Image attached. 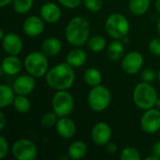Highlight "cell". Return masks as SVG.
Listing matches in <instances>:
<instances>
[{"mask_svg":"<svg viewBox=\"0 0 160 160\" xmlns=\"http://www.w3.org/2000/svg\"><path fill=\"white\" fill-rule=\"evenodd\" d=\"M156 8L158 12L160 13V0H156Z\"/></svg>","mask_w":160,"mask_h":160,"instance_id":"40","label":"cell"},{"mask_svg":"<svg viewBox=\"0 0 160 160\" xmlns=\"http://www.w3.org/2000/svg\"><path fill=\"white\" fill-rule=\"evenodd\" d=\"M11 2H13V0H0V7L4 8V7L8 6Z\"/></svg>","mask_w":160,"mask_h":160,"instance_id":"38","label":"cell"},{"mask_svg":"<svg viewBox=\"0 0 160 160\" xmlns=\"http://www.w3.org/2000/svg\"><path fill=\"white\" fill-rule=\"evenodd\" d=\"M24 68L28 74L35 78H41L48 72V56L42 52H32L24 60Z\"/></svg>","mask_w":160,"mask_h":160,"instance_id":"5","label":"cell"},{"mask_svg":"<svg viewBox=\"0 0 160 160\" xmlns=\"http://www.w3.org/2000/svg\"><path fill=\"white\" fill-rule=\"evenodd\" d=\"M6 116H5V113L3 112H0V129L3 130L5 126H6Z\"/></svg>","mask_w":160,"mask_h":160,"instance_id":"37","label":"cell"},{"mask_svg":"<svg viewBox=\"0 0 160 160\" xmlns=\"http://www.w3.org/2000/svg\"><path fill=\"white\" fill-rule=\"evenodd\" d=\"M44 22L45 21L41 17L36 15H32L26 18L22 24V29L24 34L31 38L39 36L44 31L45 28Z\"/></svg>","mask_w":160,"mask_h":160,"instance_id":"13","label":"cell"},{"mask_svg":"<svg viewBox=\"0 0 160 160\" xmlns=\"http://www.w3.org/2000/svg\"><path fill=\"white\" fill-rule=\"evenodd\" d=\"M8 153V142L5 137H0V158L4 159Z\"/></svg>","mask_w":160,"mask_h":160,"instance_id":"33","label":"cell"},{"mask_svg":"<svg viewBox=\"0 0 160 160\" xmlns=\"http://www.w3.org/2000/svg\"><path fill=\"white\" fill-rule=\"evenodd\" d=\"M132 97L135 105L143 111L154 108L158 99L157 90L146 82H142L136 85Z\"/></svg>","mask_w":160,"mask_h":160,"instance_id":"3","label":"cell"},{"mask_svg":"<svg viewBox=\"0 0 160 160\" xmlns=\"http://www.w3.org/2000/svg\"><path fill=\"white\" fill-rule=\"evenodd\" d=\"M158 80H159V82H160V69H159V71H158Z\"/></svg>","mask_w":160,"mask_h":160,"instance_id":"45","label":"cell"},{"mask_svg":"<svg viewBox=\"0 0 160 160\" xmlns=\"http://www.w3.org/2000/svg\"><path fill=\"white\" fill-rule=\"evenodd\" d=\"M121 40L123 41V43H128V37L126 36V37H124Z\"/></svg>","mask_w":160,"mask_h":160,"instance_id":"41","label":"cell"},{"mask_svg":"<svg viewBox=\"0 0 160 160\" xmlns=\"http://www.w3.org/2000/svg\"><path fill=\"white\" fill-rule=\"evenodd\" d=\"M3 50L9 55H18L23 48L21 38L15 33H8L2 39Z\"/></svg>","mask_w":160,"mask_h":160,"instance_id":"12","label":"cell"},{"mask_svg":"<svg viewBox=\"0 0 160 160\" xmlns=\"http://www.w3.org/2000/svg\"><path fill=\"white\" fill-rule=\"evenodd\" d=\"M149 51L152 54L156 56H160V38H153L148 45Z\"/></svg>","mask_w":160,"mask_h":160,"instance_id":"32","label":"cell"},{"mask_svg":"<svg viewBox=\"0 0 160 160\" xmlns=\"http://www.w3.org/2000/svg\"><path fill=\"white\" fill-rule=\"evenodd\" d=\"M87 153V145L82 141L73 142L68 150V158L73 160H78L82 158Z\"/></svg>","mask_w":160,"mask_h":160,"instance_id":"21","label":"cell"},{"mask_svg":"<svg viewBox=\"0 0 160 160\" xmlns=\"http://www.w3.org/2000/svg\"><path fill=\"white\" fill-rule=\"evenodd\" d=\"M11 153L18 160H34L38 157V148L30 140L20 139L13 143Z\"/></svg>","mask_w":160,"mask_h":160,"instance_id":"8","label":"cell"},{"mask_svg":"<svg viewBox=\"0 0 160 160\" xmlns=\"http://www.w3.org/2000/svg\"><path fill=\"white\" fill-rule=\"evenodd\" d=\"M83 80L85 83L91 87L99 85L102 82V75L100 71L96 68H87L83 74Z\"/></svg>","mask_w":160,"mask_h":160,"instance_id":"23","label":"cell"},{"mask_svg":"<svg viewBox=\"0 0 160 160\" xmlns=\"http://www.w3.org/2000/svg\"><path fill=\"white\" fill-rule=\"evenodd\" d=\"M87 54L80 48L72 49L67 55V63L73 68H80L86 63Z\"/></svg>","mask_w":160,"mask_h":160,"instance_id":"19","label":"cell"},{"mask_svg":"<svg viewBox=\"0 0 160 160\" xmlns=\"http://www.w3.org/2000/svg\"><path fill=\"white\" fill-rule=\"evenodd\" d=\"M141 128L147 134H155L160 129V111L158 109L146 110L141 118Z\"/></svg>","mask_w":160,"mask_h":160,"instance_id":"9","label":"cell"},{"mask_svg":"<svg viewBox=\"0 0 160 160\" xmlns=\"http://www.w3.org/2000/svg\"><path fill=\"white\" fill-rule=\"evenodd\" d=\"M124 53H125V48L122 40L115 39L112 41L107 48V55L109 59L112 61L120 60L124 56Z\"/></svg>","mask_w":160,"mask_h":160,"instance_id":"20","label":"cell"},{"mask_svg":"<svg viewBox=\"0 0 160 160\" xmlns=\"http://www.w3.org/2000/svg\"><path fill=\"white\" fill-rule=\"evenodd\" d=\"M4 37H5V35H4V30H3V29H0V38H1V40L3 39Z\"/></svg>","mask_w":160,"mask_h":160,"instance_id":"42","label":"cell"},{"mask_svg":"<svg viewBox=\"0 0 160 160\" xmlns=\"http://www.w3.org/2000/svg\"><path fill=\"white\" fill-rule=\"evenodd\" d=\"M35 77L29 75H21L13 82L12 88L14 89L16 95L21 96H28L35 89L36 82Z\"/></svg>","mask_w":160,"mask_h":160,"instance_id":"14","label":"cell"},{"mask_svg":"<svg viewBox=\"0 0 160 160\" xmlns=\"http://www.w3.org/2000/svg\"><path fill=\"white\" fill-rule=\"evenodd\" d=\"M22 62L17 57V55H8L6 56L1 64V72L8 76L17 75L22 69Z\"/></svg>","mask_w":160,"mask_h":160,"instance_id":"17","label":"cell"},{"mask_svg":"<svg viewBox=\"0 0 160 160\" xmlns=\"http://www.w3.org/2000/svg\"><path fill=\"white\" fill-rule=\"evenodd\" d=\"M156 106H157V108H158V109L160 111V98H158V102H157V105H156Z\"/></svg>","mask_w":160,"mask_h":160,"instance_id":"43","label":"cell"},{"mask_svg":"<svg viewBox=\"0 0 160 160\" xmlns=\"http://www.w3.org/2000/svg\"><path fill=\"white\" fill-rule=\"evenodd\" d=\"M145 160H160L158 157H156L155 155H151V156H149V157H147V158H145Z\"/></svg>","mask_w":160,"mask_h":160,"instance_id":"39","label":"cell"},{"mask_svg":"<svg viewBox=\"0 0 160 160\" xmlns=\"http://www.w3.org/2000/svg\"><path fill=\"white\" fill-rule=\"evenodd\" d=\"M62 50V43L57 38H48L41 44V52L48 57L56 56Z\"/></svg>","mask_w":160,"mask_h":160,"instance_id":"18","label":"cell"},{"mask_svg":"<svg viewBox=\"0 0 160 160\" xmlns=\"http://www.w3.org/2000/svg\"><path fill=\"white\" fill-rule=\"evenodd\" d=\"M120 158L122 160H140L142 157L136 148L126 147L122 150L120 154Z\"/></svg>","mask_w":160,"mask_h":160,"instance_id":"28","label":"cell"},{"mask_svg":"<svg viewBox=\"0 0 160 160\" xmlns=\"http://www.w3.org/2000/svg\"><path fill=\"white\" fill-rule=\"evenodd\" d=\"M143 66V56L140 52L132 51L127 53L122 60L123 70L129 74L134 75L138 73Z\"/></svg>","mask_w":160,"mask_h":160,"instance_id":"10","label":"cell"},{"mask_svg":"<svg viewBox=\"0 0 160 160\" xmlns=\"http://www.w3.org/2000/svg\"><path fill=\"white\" fill-rule=\"evenodd\" d=\"M90 23L87 19L82 16L72 18L66 26L65 38L69 44L81 47L89 39Z\"/></svg>","mask_w":160,"mask_h":160,"instance_id":"2","label":"cell"},{"mask_svg":"<svg viewBox=\"0 0 160 160\" xmlns=\"http://www.w3.org/2000/svg\"><path fill=\"white\" fill-rule=\"evenodd\" d=\"M45 78L50 88L56 91L68 90L74 83L75 72L73 67L67 62L60 63L49 69Z\"/></svg>","mask_w":160,"mask_h":160,"instance_id":"1","label":"cell"},{"mask_svg":"<svg viewBox=\"0 0 160 160\" xmlns=\"http://www.w3.org/2000/svg\"><path fill=\"white\" fill-rule=\"evenodd\" d=\"M106 44H107L106 39L102 36H94L91 38H89L87 41L88 48L95 52H102L105 49Z\"/></svg>","mask_w":160,"mask_h":160,"instance_id":"26","label":"cell"},{"mask_svg":"<svg viewBox=\"0 0 160 160\" xmlns=\"http://www.w3.org/2000/svg\"><path fill=\"white\" fill-rule=\"evenodd\" d=\"M55 129L57 134L65 140H69L76 134V125L74 121L68 116L60 117L58 119L55 125Z\"/></svg>","mask_w":160,"mask_h":160,"instance_id":"15","label":"cell"},{"mask_svg":"<svg viewBox=\"0 0 160 160\" xmlns=\"http://www.w3.org/2000/svg\"><path fill=\"white\" fill-rule=\"evenodd\" d=\"M88 105L89 107L97 112L105 111L111 104L112 95L110 90L103 85H97L92 87L88 94Z\"/></svg>","mask_w":160,"mask_h":160,"instance_id":"6","label":"cell"},{"mask_svg":"<svg viewBox=\"0 0 160 160\" xmlns=\"http://www.w3.org/2000/svg\"><path fill=\"white\" fill-rule=\"evenodd\" d=\"M151 0H129V9L133 15L142 16L150 8Z\"/></svg>","mask_w":160,"mask_h":160,"instance_id":"24","label":"cell"},{"mask_svg":"<svg viewBox=\"0 0 160 160\" xmlns=\"http://www.w3.org/2000/svg\"><path fill=\"white\" fill-rule=\"evenodd\" d=\"M58 115L52 111V112H46L45 114H43V116L41 117V120H40V123H41V126L43 128H52V127H54L58 121L57 119Z\"/></svg>","mask_w":160,"mask_h":160,"instance_id":"29","label":"cell"},{"mask_svg":"<svg viewBox=\"0 0 160 160\" xmlns=\"http://www.w3.org/2000/svg\"><path fill=\"white\" fill-rule=\"evenodd\" d=\"M105 148H106V151H107V153L108 154H110V155H113V154H115L116 152H117V150H118V147H117V145L114 143V142H108L106 145H105Z\"/></svg>","mask_w":160,"mask_h":160,"instance_id":"35","label":"cell"},{"mask_svg":"<svg viewBox=\"0 0 160 160\" xmlns=\"http://www.w3.org/2000/svg\"><path fill=\"white\" fill-rule=\"evenodd\" d=\"M82 0H58V2L68 8H76L82 4Z\"/></svg>","mask_w":160,"mask_h":160,"instance_id":"34","label":"cell"},{"mask_svg":"<svg viewBox=\"0 0 160 160\" xmlns=\"http://www.w3.org/2000/svg\"><path fill=\"white\" fill-rule=\"evenodd\" d=\"M62 16V12L60 8L54 4L48 2L41 6L40 8V17L49 23H55L57 22Z\"/></svg>","mask_w":160,"mask_h":160,"instance_id":"16","label":"cell"},{"mask_svg":"<svg viewBox=\"0 0 160 160\" xmlns=\"http://www.w3.org/2000/svg\"><path fill=\"white\" fill-rule=\"evenodd\" d=\"M158 34L160 36V19L158 20Z\"/></svg>","mask_w":160,"mask_h":160,"instance_id":"44","label":"cell"},{"mask_svg":"<svg viewBox=\"0 0 160 160\" xmlns=\"http://www.w3.org/2000/svg\"><path fill=\"white\" fill-rule=\"evenodd\" d=\"M157 72L152 69V68H146L144 69L142 72V79L143 82H153L156 79H157Z\"/></svg>","mask_w":160,"mask_h":160,"instance_id":"31","label":"cell"},{"mask_svg":"<svg viewBox=\"0 0 160 160\" xmlns=\"http://www.w3.org/2000/svg\"><path fill=\"white\" fill-rule=\"evenodd\" d=\"M84 7L91 12H98L102 8V0H83Z\"/></svg>","mask_w":160,"mask_h":160,"instance_id":"30","label":"cell"},{"mask_svg":"<svg viewBox=\"0 0 160 160\" xmlns=\"http://www.w3.org/2000/svg\"><path fill=\"white\" fill-rule=\"evenodd\" d=\"M12 105L15 111L18 112L19 113H26L30 111L31 108V103L29 99L26 98V96H21V95H17L15 97Z\"/></svg>","mask_w":160,"mask_h":160,"instance_id":"25","label":"cell"},{"mask_svg":"<svg viewBox=\"0 0 160 160\" xmlns=\"http://www.w3.org/2000/svg\"><path fill=\"white\" fill-rule=\"evenodd\" d=\"M52 111L58 117H65L69 115L74 109V99L70 93L67 90L57 91L52 100Z\"/></svg>","mask_w":160,"mask_h":160,"instance_id":"7","label":"cell"},{"mask_svg":"<svg viewBox=\"0 0 160 160\" xmlns=\"http://www.w3.org/2000/svg\"><path fill=\"white\" fill-rule=\"evenodd\" d=\"M112 136L111 127L104 122H99L96 124L91 131V137L95 144L98 146H105L110 142Z\"/></svg>","mask_w":160,"mask_h":160,"instance_id":"11","label":"cell"},{"mask_svg":"<svg viewBox=\"0 0 160 160\" xmlns=\"http://www.w3.org/2000/svg\"><path fill=\"white\" fill-rule=\"evenodd\" d=\"M152 154L155 155L156 157H158L160 159V141L156 142L153 147H152Z\"/></svg>","mask_w":160,"mask_h":160,"instance_id":"36","label":"cell"},{"mask_svg":"<svg viewBox=\"0 0 160 160\" xmlns=\"http://www.w3.org/2000/svg\"><path fill=\"white\" fill-rule=\"evenodd\" d=\"M15 91L13 88L6 84L0 85V108L5 109L6 107L13 104L15 99Z\"/></svg>","mask_w":160,"mask_h":160,"instance_id":"22","label":"cell"},{"mask_svg":"<svg viewBox=\"0 0 160 160\" xmlns=\"http://www.w3.org/2000/svg\"><path fill=\"white\" fill-rule=\"evenodd\" d=\"M34 4V0H13V8L19 14L29 12Z\"/></svg>","mask_w":160,"mask_h":160,"instance_id":"27","label":"cell"},{"mask_svg":"<svg viewBox=\"0 0 160 160\" xmlns=\"http://www.w3.org/2000/svg\"><path fill=\"white\" fill-rule=\"evenodd\" d=\"M105 29L111 38L121 40L124 37L128 35L130 25L128 20L124 15L112 13L105 22Z\"/></svg>","mask_w":160,"mask_h":160,"instance_id":"4","label":"cell"}]
</instances>
